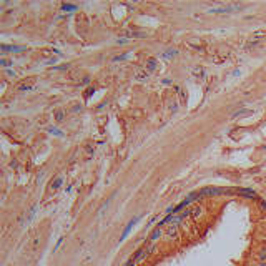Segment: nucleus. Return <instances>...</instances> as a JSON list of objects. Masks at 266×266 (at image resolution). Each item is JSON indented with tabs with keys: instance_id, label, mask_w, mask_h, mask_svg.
Returning a JSON list of instances; mask_svg holds the SVG:
<instances>
[{
	"instance_id": "4",
	"label": "nucleus",
	"mask_w": 266,
	"mask_h": 266,
	"mask_svg": "<svg viewBox=\"0 0 266 266\" xmlns=\"http://www.w3.org/2000/svg\"><path fill=\"white\" fill-rule=\"evenodd\" d=\"M62 10H65V12H75V10H76V5H70V3H63V5H62Z\"/></svg>"
},
{
	"instance_id": "3",
	"label": "nucleus",
	"mask_w": 266,
	"mask_h": 266,
	"mask_svg": "<svg viewBox=\"0 0 266 266\" xmlns=\"http://www.w3.org/2000/svg\"><path fill=\"white\" fill-rule=\"evenodd\" d=\"M62 181H63V176H58L57 180H53V181H52V188H53V190H57V188H60Z\"/></svg>"
},
{
	"instance_id": "2",
	"label": "nucleus",
	"mask_w": 266,
	"mask_h": 266,
	"mask_svg": "<svg viewBox=\"0 0 266 266\" xmlns=\"http://www.w3.org/2000/svg\"><path fill=\"white\" fill-rule=\"evenodd\" d=\"M218 193H221L219 190H216V188H208V190H203L201 193H200V196L201 195H218Z\"/></svg>"
},
{
	"instance_id": "6",
	"label": "nucleus",
	"mask_w": 266,
	"mask_h": 266,
	"mask_svg": "<svg viewBox=\"0 0 266 266\" xmlns=\"http://www.w3.org/2000/svg\"><path fill=\"white\" fill-rule=\"evenodd\" d=\"M62 118H63V113H62V112H60V113H57V120H62Z\"/></svg>"
},
{
	"instance_id": "1",
	"label": "nucleus",
	"mask_w": 266,
	"mask_h": 266,
	"mask_svg": "<svg viewBox=\"0 0 266 266\" xmlns=\"http://www.w3.org/2000/svg\"><path fill=\"white\" fill-rule=\"evenodd\" d=\"M2 50H3V52H13V53H19V52H23L25 47H19V45H2Z\"/></svg>"
},
{
	"instance_id": "5",
	"label": "nucleus",
	"mask_w": 266,
	"mask_h": 266,
	"mask_svg": "<svg viewBox=\"0 0 266 266\" xmlns=\"http://www.w3.org/2000/svg\"><path fill=\"white\" fill-rule=\"evenodd\" d=\"M239 193H241V195H245V196H248V198H255V196H256L253 191H249V190H239Z\"/></svg>"
}]
</instances>
